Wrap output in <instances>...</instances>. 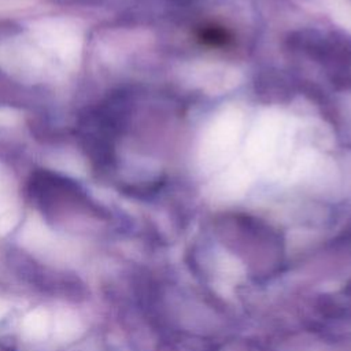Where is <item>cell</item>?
I'll return each mask as SVG.
<instances>
[{
  "instance_id": "6da1fadb",
  "label": "cell",
  "mask_w": 351,
  "mask_h": 351,
  "mask_svg": "<svg viewBox=\"0 0 351 351\" xmlns=\"http://www.w3.org/2000/svg\"><path fill=\"white\" fill-rule=\"evenodd\" d=\"M0 351H11V350H10L8 347H5L4 344H1V343H0Z\"/></svg>"
}]
</instances>
